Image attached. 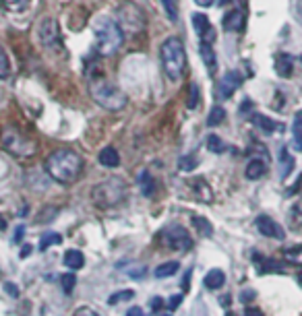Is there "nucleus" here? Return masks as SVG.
Returning <instances> with one entry per match:
<instances>
[{"instance_id": "nucleus-1", "label": "nucleus", "mask_w": 302, "mask_h": 316, "mask_svg": "<svg viewBox=\"0 0 302 316\" xmlns=\"http://www.w3.org/2000/svg\"><path fill=\"white\" fill-rule=\"evenodd\" d=\"M87 89L89 95L98 105H101L108 112H120L126 108V95L122 89L116 87L112 81L101 73V70H89L87 73Z\"/></svg>"}, {"instance_id": "nucleus-2", "label": "nucleus", "mask_w": 302, "mask_h": 316, "mask_svg": "<svg viewBox=\"0 0 302 316\" xmlns=\"http://www.w3.org/2000/svg\"><path fill=\"white\" fill-rule=\"evenodd\" d=\"M44 166L52 180L60 184H71L83 172V159L73 149H56L48 155Z\"/></svg>"}, {"instance_id": "nucleus-3", "label": "nucleus", "mask_w": 302, "mask_h": 316, "mask_svg": "<svg viewBox=\"0 0 302 316\" xmlns=\"http://www.w3.org/2000/svg\"><path fill=\"white\" fill-rule=\"evenodd\" d=\"M94 35L96 45L101 56H114L124 44V31L120 29L118 21L110 15H98L94 19Z\"/></svg>"}, {"instance_id": "nucleus-4", "label": "nucleus", "mask_w": 302, "mask_h": 316, "mask_svg": "<svg viewBox=\"0 0 302 316\" xmlns=\"http://www.w3.org/2000/svg\"><path fill=\"white\" fill-rule=\"evenodd\" d=\"M159 56H161V64H164L166 77L176 83L184 75V66H187V52H184V44L178 38H168L164 40L159 48Z\"/></svg>"}, {"instance_id": "nucleus-5", "label": "nucleus", "mask_w": 302, "mask_h": 316, "mask_svg": "<svg viewBox=\"0 0 302 316\" xmlns=\"http://www.w3.org/2000/svg\"><path fill=\"white\" fill-rule=\"evenodd\" d=\"M124 198H126V182L116 178V176L96 184L94 190H91V201L100 209H112L120 205Z\"/></svg>"}, {"instance_id": "nucleus-6", "label": "nucleus", "mask_w": 302, "mask_h": 316, "mask_svg": "<svg viewBox=\"0 0 302 316\" xmlns=\"http://www.w3.org/2000/svg\"><path fill=\"white\" fill-rule=\"evenodd\" d=\"M2 149L17 159H31L38 153L36 140L29 138L25 133L17 131V128H13V126H8L2 133Z\"/></svg>"}, {"instance_id": "nucleus-7", "label": "nucleus", "mask_w": 302, "mask_h": 316, "mask_svg": "<svg viewBox=\"0 0 302 316\" xmlns=\"http://www.w3.org/2000/svg\"><path fill=\"white\" fill-rule=\"evenodd\" d=\"M157 242L161 246H168L172 250H191L193 246V238L191 233L184 229L182 226H168L157 233Z\"/></svg>"}, {"instance_id": "nucleus-8", "label": "nucleus", "mask_w": 302, "mask_h": 316, "mask_svg": "<svg viewBox=\"0 0 302 316\" xmlns=\"http://www.w3.org/2000/svg\"><path fill=\"white\" fill-rule=\"evenodd\" d=\"M118 25L120 29H131V31H143L147 21H145V15L143 10L139 8L137 4L133 2H124L120 8H118Z\"/></svg>"}, {"instance_id": "nucleus-9", "label": "nucleus", "mask_w": 302, "mask_h": 316, "mask_svg": "<svg viewBox=\"0 0 302 316\" xmlns=\"http://www.w3.org/2000/svg\"><path fill=\"white\" fill-rule=\"evenodd\" d=\"M240 85H242V75L238 73V70H228V73L224 77H219V81H217L215 99H219V101L230 99L232 93H234Z\"/></svg>"}, {"instance_id": "nucleus-10", "label": "nucleus", "mask_w": 302, "mask_h": 316, "mask_svg": "<svg viewBox=\"0 0 302 316\" xmlns=\"http://www.w3.org/2000/svg\"><path fill=\"white\" fill-rule=\"evenodd\" d=\"M40 40L44 44V48L48 50H60V31H58V25L54 19H44L40 25Z\"/></svg>"}, {"instance_id": "nucleus-11", "label": "nucleus", "mask_w": 302, "mask_h": 316, "mask_svg": "<svg viewBox=\"0 0 302 316\" xmlns=\"http://www.w3.org/2000/svg\"><path fill=\"white\" fill-rule=\"evenodd\" d=\"M254 226H257L259 233L267 238H277V240H284L286 238V231L282 229V226H277V221L271 219L269 215H259L254 219Z\"/></svg>"}, {"instance_id": "nucleus-12", "label": "nucleus", "mask_w": 302, "mask_h": 316, "mask_svg": "<svg viewBox=\"0 0 302 316\" xmlns=\"http://www.w3.org/2000/svg\"><path fill=\"white\" fill-rule=\"evenodd\" d=\"M222 25L226 31H242L247 27V15H245V10L242 8H232L226 13L224 21H222Z\"/></svg>"}, {"instance_id": "nucleus-13", "label": "nucleus", "mask_w": 302, "mask_h": 316, "mask_svg": "<svg viewBox=\"0 0 302 316\" xmlns=\"http://www.w3.org/2000/svg\"><path fill=\"white\" fill-rule=\"evenodd\" d=\"M189 188H191V192H195V196L199 198L201 203H213V190H211V186L207 184V180L191 178L189 180Z\"/></svg>"}, {"instance_id": "nucleus-14", "label": "nucleus", "mask_w": 302, "mask_h": 316, "mask_svg": "<svg viewBox=\"0 0 302 316\" xmlns=\"http://www.w3.org/2000/svg\"><path fill=\"white\" fill-rule=\"evenodd\" d=\"M193 25H195V31L201 35V40H205V38L211 40V38H213V29H211V23H209L207 15L195 13V15H193ZM209 40H207V42H209ZM209 44H211V42H209Z\"/></svg>"}, {"instance_id": "nucleus-15", "label": "nucleus", "mask_w": 302, "mask_h": 316, "mask_svg": "<svg viewBox=\"0 0 302 316\" xmlns=\"http://www.w3.org/2000/svg\"><path fill=\"white\" fill-rule=\"evenodd\" d=\"M251 122H252V126H257L259 131H263L267 135H273L277 131V126H280L275 120H271L269 116H265V114H251Z\"/></svg>"}, {"instance_id": "nucleus-16", "label": "nucleus", "mask_w": 302, "mask_h": 316, "mask_svg": "<svg viewBox=\"0 0 302 316\" xmlns=\"http://www.w3.org/2000/svg\"><path fill=\"white\" fill-rule=\"evenodd\" d=\"M265 172H267V163L263 159H259V157H252L249 161L247 170H245V176H247L249 180H259V178H263V176H265Z\"/></svg>"}, {"instance_id": "nucleus-17", "label": "nucleus", "mask_w": 302, "mask_h": 316, "mask_svg": "<svg viewBox=\"0 0 302 316\" xmlns=\"http://www.w3.org/2000/svg\"><path fill=\"white\" fill-rule=\"evenodd\" d=\"M98 161L101 163V166H106V168H118L120 166V155H118V151H116L114 147H103L100 151V155H98Z\"/></svg>"}, {"instance_id": "nucleus-18", "label": "nucleus", "mask_w": 302, "mask_h": 316, "mask_svg": "<svg viewBox=\"0 0 302 316\" xmlns=\"http://www.w3.org/2000/svg\"><path fill=\"white\" fill-rule=\"evenodd\" d=\"M199 54H201V60H203V64L207 66V70L213 75L217 62H215V52H213V48H211V44H209V42H201Z\"/></svg>"}, {"instance_id": "nucleus-19", "label": "nucleus", "mask_w": 302, "mask_h": 316, "mask_svg": "<svg viewBox=\"0 0 302 316\" xmlns=\"http://www.w3.org/2000/svg\"><path fill=\"white\" fill-rule=\"evenodd\" d=\"M224 283H226V275L219 269H211L203 279V285L207 289H219V287H224Z\"/></svg>"}, {"instance_id": "nucleus-20", "label": "nucleus", "mask_w": 302, "mask_h": 316, "mask_svg": "<svg viewBox=\"0 0 302 316\" xmlns=\"http://www.w3.org/2000/svg\"><path fill=\"white\" fill-rule=\"evenodd\" d=\"M64 265L71 269V271H79V269L85 265L83 252H79V250H66V252H64Z\"/></svg>"}, {"instance_id": "nucleus-21", "label": "nucleus", "mask_w": 302, "mask_h": 316, "mask_svg": "<svg viewBox=\"0 0 302 316\" xmlns=\"http://www.w3.org/2000/svg\"><path fill=\"white\" fill-rule=\"evenodd\" d=\"M275 70H277V75H280V77H290V75H292V56H290V54H277Z\"/></svg>"}, {"instance_id": "nucleus-22", "label": "nucleus", "mask_w": 302, "mask_h": 316, "mask_svg": "<svg viewBox=\"0 0 302 316\" xmlns=\"http://www.w3.org/2000/svg\"><path fill=\"white\" fill-rule=\"evenodd\" d=\"M137 182H139V188H141V192L145 196H151V194L155 192V182H153V178H151V174L147 170H143L141 174H139Z\"/></svg>"}, {"instance_id": "nucleus-23", "label": "nucleus", "mask_w": 302, "mask_h": 316, "mask_svg": "<svg viewBox=\"0 0 302 316\" xmlns=\"http://www.w3.org/2000/svg\"><path fill=\"white\" fill-rule=\"evenodd\" d=\"M178 269H180V265H178L176 261H168V263H161V265L155 269V271H153V275H155L157 279H166V277L176 275Z\"/></svg>"}, {"instance_id": "nucleus-24", "label": "nucleus", "mask_w": 302, "mask_h": 316, "mask_svg": "<svg viewBox=\"0 0 302 316\" xmlns=\"http://www.w3.org/2000/svg\"><path fill=\"white\" fill-rule=\"evenodd\" d=\"M226 120V110L222 108V105H213L211 108V112H209V116H207V126H219Z\"/></svg>"}, {"instance_id": "nucleus-25", "label": "nucleus", "mask_w": 302, "mask_h": 316, "mask_svg": "<svg viewBox=\"0 0 302 316\" xmlns=\"http://www.w3.org/2000/svg\"><path fill=\"white\" fill-rule=\"evenodd\" d=\"M58 244H62V236L60 233H56V231H46L42 240H40V250H48L50 246H58Z\"/></svg>"}, {"instance_id": "nucleus-26", "label": "nucleus", "mask_w": 302, "mask_h": 316, "mask_svg": "<svg viewBox=\"0 0 302 316\" xmlns=\"http://www.w3.org/2000/svg\"><path fill=\"white\" fill-rule=\"evenodd\" d=\"M193 226L197 227V231H199L203 238H209V236H211V233H213V227H211V224H209V221H207L205 217L195 215V217H193Z\"/></svg>"}, {"instance_id": "nucleus-27", "label": "nucleus", "mask_w": 302, "mask_h": 316, "mask_svg": "<svg viewBox=\"0 0 302 316\" xmlns=\"http://www.w3.org/2000/svg\"><path fill=\"white\" fill-rule=\"evenodd\" d=\"M205 145H207V149L211 151V153H224V151H226L224 140L219 138L217 135H209V136L205 138Z\"/></svg>"}, {"instance_id": "nucleus-28", "label": "nucleus", "mask_w": 302, "mask_h": 316, "mask_svg": "<svg viewBox=\"0 0 302 316\" xmlns=\"http://www.w3.org/2000/svg\"><path fill=\"white\" fill-rule=\"evenodd\" d=\"M199 99H201V89L197 83H191L189 87V97H187V108L189 110H195L199 105Z\"/></svg>"}, {"instance_id": "nucleus-29", "label": "nucleus", "mask_w": 302, "mask_h": 316, "mask_svg": "<svg viewBox=\"0 0 302 316\" xmlns=\"http://www.w3.org/2000/svg\"><path fill=\"white\" fill-rule=\"evenodd\" d=\"M197 166H199V159H197V155H182L178 159V170L180 172H193Z\"/></svg>"}, {"instance_id": "nucleus-30", "label": "nucleus", "mask_w": 302, "mask_h": 316, "mask_svg": "<svg viewBox=\"0 0 302 316\" xmlns=\"http://www.w3.org/2000/svg\"><path fill=\"white\" fill-rule=\"evenodd\" d=\"M135 298V291L133 289H122V291H116V294H112L110 298H108V304H120V302H129V300H133Z\"/></svg>"}, {"instance_id": "nucleus-31", "label": "nucleus", "mask_w": 302, "mask_h": 316, "mask_svg": "<svg viewBox=\"0 0 302 316\" xmlns=\"http://www.w3.org/2000/svg\"><path fill=\"white\" fill-rule=\"evenodd\" d=\"M280 155H282V178H288L290 172L294 170V159L290 157V153H288L286 149H282Z\"/></svg>"}, {"instance_id": "nucleus-32", "label": "nucleus", "mask_w": 302, "mask_h": 316, "mask_svg": "<svg viewBox=\"0 0 302 316\" xmlns=\"http://www.w3.org/2000/svg\"><path fill=\"white\" fill-rule=\"evenodd\" d=\"M56 215H58V209L56 207H44L42 213L36 215V221H40V224H48V221H52Z\"/></svg>"}, {"instance_id": "nucleus-33", "label": "nucleus", "mask_w": 302, "mask_h": 316, "mask_svg": "<svg viewBox=\"0 0 302 316\" xmlns=\"http://www.w3.org/2000/svg\"><path fill=\"white\" fill-rule=\"evenodd\" d=\"M284 259H288L290 263H302V246L286 248V250H284Z\"/></svg>"}, {"instance_id": "nucleus-34", "label": "nucleus", "mask_w": 302, "mask_h": 316, "mask_svg": "<svg viewBox=\"0 0 302 316\" xmlns=\"http://www.w3.org/2000/svg\"><path fill=\"white\" fill-rule=\"evenodd\" d=\"M60 283H62V289L66 291V294H71V291L75 289V285H77V275H75V273L62 275V277H60Z\"/></svg>"}, {"instance_id": "nucleus-35", "label": "nucleus", "mask_w": 302, "mask_h": 316, "mask_svg": "<svg viewBox=\"0 0 302 316\" xmlns=\"http://www.w3.org/2000/svg\"><path fill=\"white\" fill-rule=\"evenodd\" d=\"M10 75V62H8V56L6 52L0 48V79H8Z\"/></svg>"}, {"instance_id": "nucleus-36", "label": "nucleus", "mask_w": 302, "mask_h": 316, "mask_svg": "<svg viewBox=\"0 0 302 316\" xmlns=\"http://www.w3.org/2000/svg\"><path fill=\"white\" fill-rule=\"evenodd\" d=\"M161 4H164L166 15L170 17V21H176L178 19V4H176V0H161Z\"/></svg>"}, {"instance_id": "nucleus-37", "label": "nucleus", "mask_w": 302, "mask_h": 316, "mask_svg": "<svg viewBox=\"0 0 302 316\" xmlns=\"http://www.w3.org/2000/svg\"><path fill=\"white\" fill-rule=\"evenodd\" d=\"M290 226H292L294 229L302 227V211L298 207H294L292 211H290Z\"/></svg>"}, {"instance_id": "nucleus-38", "label": "nucleus", "mask_w": 302, "mask_h": 316, "mask_svg": "<svg viewBox=\"0 0 302 316\" xmlns=\"http://www.w3.org/2000/svg\"><path fill=\"white\" fill-rule=\"evenodd\" d=\"M292 133H294V136H302V110L294 114V122H292Z\"/></svg>"}, {"instance_id": "nucleus-39", "label": "nucleus", "mask_w": 302, "mask_h": 316, "mask_svg": "<svg viewBox=\"0 0 302 316\" xmlns=\"http://www.w3.org/2000/svg\"><path fill=\"white\" fill-rule=\"evenodd\" d=\"M73 316H100V314H98L94 308H89V306H81V308L75 310Z\"/></svg>"}, {"instance_id": "nucleus-40", "label": "nucleus", "mask_w": 302, "mask_h": 316, "mask_svg": "<svg viewBox=\"0 0 302 316\" xmlns=\"http://www.w3.org/2000/svg\"><path fill=\"white\" fill-rule=\"evenodd\" d=\"M254 298H257V294H254L252 289H245V291L240 294V302H242V304H249V302H252Z\"/></svg>"}, {"instance_id": "nucleus-41", "label": "nucleus", "mask_w": 302, "mask_h": 316, "mask_svg": "<svg viewBox=\"0 0 302 316\" xmlns=\"http://www.w3.org/2000/svg\"><path fill=\"white\" fill-rule=\"evenodd\" d=\"M149 306H151V310H153V312H159L161 308H164V300H161V298H151L149 300Z\"/></svg>"}, {"instance_id": "nucleus-42", "label": "nucleus", "mask_w": 302, "mask_h": 316, "mask_svg": "<svg viewBox=\"0 0 302 316\" xmlns=\"http://www.w3.org/2000/svg\"><path fill=\"white\" fill-rule=\"evenodd\" d=\"M4 289H6V294H8L10 298H19V287H17L15 283L6 281V283H4Z\"/></svg>"}, {"instance_id": "nucleus-43", "label": "nucleus", "mask_w": 302, "mask_h": 316, "mask_svg": "<svg viewBox=\"0 0 302 316\" xmlns=\"http://www.w3.org/2000/svg\"><path fill=\"white\" fill-rule=\"evenodd\" d=\"M180 302H182V294L172 296V298L168 300V310H176V308L180 306Z\"/></svg>"}, {"instance_id": "nucleus-44", "label": "nucleus", "mask_w": 302, "mask_h": 316, "mask_svg": "<svg viewBox=\"0 0 302 316\" xmlns=\"http://www.w3.org/2000/svg\"><path fill=\"white\" fill-rule=\"evenodd\" d=\"M300 186H302V174L298 176V180H296V182H294V184H292V186H290V188L286 190V194H288V196H292V194H296V190L300 188Z\"/></svg>"}, {"instance_id": "nucleus-45", "label": "nucleus", "mask_w": 302, "mask_h": 316, "mask_svg": "<svg viewBox=\"0 0 302 316\" xmlns=\"http://www.w3.org/2000/svg\"><path fill=\"white\" fill-rule=\"evenodd\" d=\"M245 316H265V314H263V310H261V308L249 306V308H247V312H245Z\"/></svg>"}, {"instance_id": "nucleus-46", "label": "nucleus", "mask_w": 302, "mask_h": 316, "mask_svg": "<svg viewBox=\"0 0 302 316\" xmlns=\"http://www.w3.org/2000/svg\"><path fill=\"white\" fill-rule=\"evenodd\" d=\"M126 316H145V314H143V308L135 306V308H131L129 312H126Z\"/></svg>"}, {"instance_id": "nucleus-47", "label": "nucleus", "mask_w": 302, "mask_h": 316, "mask_svg": "<svg viewBox=\"0 0 302 316\" xmlns=\"http://www.w3.org/2000/svg\"><path fill=\"white\" fill-rule=\"evenodd\" d=\"M23 236H25V227L19 226V227H17V231H15V240H17V242H21V240H23Z\"/></svg>"}, {"instance_id": "nucleus-48", "label": "nucleus", "mask_w": 302, "mask_h": 316, "mask_svg": "<svg viewBox=\"0 0 302 316\" xmlns=\"http://www.w3.org/2000/svg\"><path fill=\"white\" fill-rule=\"evenodd\" d=\"M199 6H203V8H207V6H211V4H215V0H195Z\"/></svg>"}, {"instance_id": "nucleus-49", "label": "nucleus", "mask_w": 302, "mask_h": 316, "mask_svg": "<svg viewBox=\"0 0 302 316\" xmlns=\"http://www.w3.org/2000/svg\"><path fill=\"white\" fill-rule=\"evenodd\" d=\"M31 252V246H23V250H21V259H25V256Z\"/></svg>"}, {"instance_id": "nucleus-50", "label": "nucleus", "mask_w": 302, "mask_h": 316, "mask_svg": "<svg viewBox=\"0 0 302 316\" xmlns=\"http://www.w3.org/2000/svg\"><path fill=\"white\" fill-rule=\"evenodd\" d=\"M294 147H296L298 151H302V136H296V140H294Z\"/></svg>"}, {"instance_id": "nucleus-51", "label": "nucleus", "mask_w": 302, "mask_h": 316, "mask_svg": "<svg viewBox=\"0 0 302 316\" xmlns=\"http://www.w3.org/2000/svg\"><path fill=\"white\" fill-rule=\"evenodd\" d=\"M296 8H298V17L302 19V0H298V2H296Z\"/></svg>"}, {"instance_id": "nucleus-52", "label": "nucleus", "mask_w": 302, "mask_h": 316, "mask_svg": "<svg viewBox=\"0 0 302 316\" xmlns=\"http://www.w3.org/2000/svg\"><path fill=\"white\" fill-rule=\"evenodd\" d=\"M0 229H6V221H4L2 215H0Z\"/></svg>"}, {"instance_id": "nucleus-53", "label": "nucleus", "mask_w": 302, "mask_h": 316, "mask_svg": "<svg viewBox=\"0 0 302 316\" xmlns=\"http://www.w3.org/2000/svg\"><path fill=\"white\" fill-rule=\"evenodd\" d=\"M298 283H300V285H302V271H300V273H298Z\"/></svg>"}, {"instance_id": "nucleus-54", "label": "nucleus", "mask_w": 302, "mask_h": 316, "mask_svg": "<svg viewBox=\"0 0 302 316\" xmlns=\"http://www.w3.org/2000/svg\"><path fill=\"white\" fill-rule=\"evenodd\" d=\"M228 2V0H217V4H226Z\"/></svg>"}, {"instance_id": "nucleus-55", "label": "nucleus", "mask_w": 302, "mask_h": 316, "mask_svg": "<svg viewBox=\"0 0 302 316\" xmlns=\"http://www.w3.org/2000/svg\"><path fill=\"white\" fill-rule=\"evenodd\" d=\"M228 316H236V314H232V312H228Z\"/></svg>"}, {"instance_id": "nucleus-56", "label": "nucleus", "mask_w": 302, "mask_h": 316, "mask_svg": "<svg viewBox=\"0 0 302 316\" xmlns=\"http://www.w3.org/2000/svg\"><path fill=\"white\" fill-rule=\"evenodd\" d=\"M300 60H302V56H300Z\"/></svg>"}]
</instances>
